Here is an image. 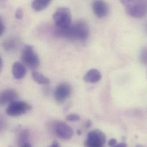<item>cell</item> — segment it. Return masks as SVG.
Listing matches in <instances>:
<instances>
[{
    "label": "cell",
    "mask_w": 147,
    "mask_h": 147,
    "mask_svg": "<svg viewBox=\"0 0 147 147\" xmlns=\"http://www.w3.org/2000/svg\"><path fill=\"white\" fill-rule=\"evenodd\" d=\"M57 33L61 36L72 40H84L89 36V30L87 24L83 21H77L66 29H59Z\"/></svg>",
    "instance_id": "1"
},
{
    "label": "cell",
    "mask_w": 147,
    "mask_h": 147,
    "mask_svg": "<svg viewBox=\"0 0 147 147\" xmlns=\"http://www.w3.org/2000/svg\"><path fill=\"white\" fill-rule=\"evenodd\" d=\"M127 13L135 18H142L147 15V1H121Z\"/></svg>",
    "instance_id": "2"
},
{
    "label": "cell",
    "mask_w": 147,
    "mask_h": 147,
    "mask_svg": "<svg viewBox=\"0 0 147 147\" xmlns=\"http://www.w3.org/2000/svg\"><path fill=\"white\" fill-rule=\"evenodd\" d=\"M53 20L59 29H63L68 28L72 22V14L67 7H59L53 14Z\"/></svg>",
    "instance_id": "3"
},
{
    "label": "cell",
    "mask_w": 147,
    "mask_h": 147,
    "mask_svg": "<svg viewBox=\"0 0 147 147\" xmlns=\"http://www.w3.org/2000/svg\"><path fill=\"white\" fill-rule=\"evenodd\" d=\"M21 60L24 65L27 67L34 69L37 68L40 64V60L35 52L32 46L25 45L21 52Z\"/></svg>",
    "instance_id": "4"
},
{
    "label": "cell",
    "mask_w": 147,
    "mask_h": 147,
    "mask_svg": "<svg viewBox=\"0 0 147 147\" xmlns=\"http://www.w3.org/2000/svg\"><path fill=\"white\" fill-rule=\"evenodd\" d=\"M32 107L23 101H15L10 104L6 108V113L13 117H17L25 114L31 109Z\"/></svg>",
    "instance_id": "5"
},
{
    "label": "cell",
    "mask_w": 147,
    "mask_h": 147,
    "mask_svg": "<svg viewBox=\"0 0 147 147\" xmlns=\"http://www.w3.org/2000/svg\"><path fill=\"white\" fill-rule=\"evenodd\" d=\"M105 141L104 134L98 129H94L88 133L85 146L86 147H102Z\"/></svg>",
    "instance_id": "6"
},
{
    "label": "cell",
    "mask_w": 147,
    "mask_h": 147,
    "mask_svg": "<svg viewBox=\"0 0 147 147\" xmlns=\"http://www.w3.org/2000/svg\"><path fill=\"white\" fill-rule=\"evenodd\" d=\"M54 131L59 138L64 140L70 139L74 135L72 129L68 125L61 121L56 122L54 124Z\"/></svg>",
    "instance_id": "7"
},
{
    "label": "cell",
    "mask_w": 147,
    "mask_h": 147,
    "mask_svg": "<svg viewBox=\"0 0 147 147\" xmlns=\"http://www.w3.org/2000/svg\"><path fill=\"white\" fill-rule=\"evenodd\" d=\"M71 93L70 85L67 83H62L56 87L54 92V97L57 101L62 102L70 96Z\"/></svg>",
    "instance_id": "8"
},
{
    "label": "cell",
    "mask_w": 147,
    "mask_h": 147,
    "mask_svg": "<svg viewBox=\"0 0 147 147\" xmlns=\"http://www.w3.org/2000/svg\"><path fill=\"white\" fill-rule=\"evenodd\" d=\"M92 9L94 14L98 18L105 17L109 12L108 4L103 1H95L92 3Z\"/></svg>",
    "instance_id": "9"
},
{
    "label": "cell",
    "mask_w": 147,
    "mask_h": 147,
    "mask_svg": "<svg viewBox=\"0 0 147 147\" xmlns=\"http://www.w3.org/2000/svg\"><path fill=\"white\" fill-rule=\"evenodd\" d=\"M18 95L17 92L11 89L4 90L0 94V104L1 105L10 104L11 102L17 101Z\"/></svg>",
    "instance_id": "10"
},
{
    "label": "cell",
    "mask_w": 147,
    "mask_h": 147,
    "mask_svg": "<svg viewBox=\"0 0 147 147\" xmlns=\"http://www.w3.org/2000/svg\"><path fill=\"white\" fill-rule=\"evenodd\" d=\"M11 72L13 77L16 79L20 80L25 76L26 74V69L22 63L20 62H16L12 66Z\"/></svg>",
    "instance_id": "11"
},
{
    "label": "cell",
    "mask_w": 147,
    "mask_h": 147,
    "mask_svg": "<svg viewBox=\"0 0 147 147\" xmlns=\"http://www.w3.org/2000/svg\"><path fill=\"white\" fill-rule=\"evenodd\" d=\"M101 79V73L96 69H91L84 76L85 81L90 83H96Z\"/></svg>",
    "instance_id": "12"
},
{
    "label": "cell",
    "mask_w": 147,
    "mask_h": 147,
    "mask_svg": "<svg viewBox=\"0 0 147 147\" xmlns=\"http://www.w3.org/2000/svg\"><path fill=\"white\" fill-rule=\"evenodd\" d=\"M51 2L50 0H34L32 2V7L35 11H40L47 8Z\"/></svg>",
    "instance_id": "13"
},
{
    "label": "cell",
    "mask_w": 147,
    "mask_h": 147,
    "mask_svg": "<svg viewBox=\"0 0 147 147\" xmlns=\"http://www.w3.org/2000/svg\"><path fill=\"white\" fill-rule=\"evenodd\" d=\"M32 77L33 80L39 84H47L50 82L48 78L36 71L32 72Z\"/></svg>",
    "instance_id": "14"
},
{
    "label": "cell",
    "mask_w": 147,
    "mask_h": 147,
    "mask_svg": "<svg viewBox=\"0 0 147 147\" xmlns=\"http://www.w3.org/2000/svg\"><path fill=\"white\" fill-rule=\"evenodd\" d=\"M17 41L14 38H9L6 40L2 44L3 48L6 51H11L17 47Z\"/></svg>",
    "instance_id": "15"
},
{
    "label": "cell",
    "mask_w": 147,
    "mask_h": 147,
    "mask_svg": "<svg viewBox=\"0 0 147 147\" xmlns=\"http://www.w3.org/2000/svg\"><path fill=\"white\" fill-rule=\"evenodd\" d=\"M140 61L143 65H147V47L142 48L140 53Z\"/></svg>",
    "instance_id": "16"
},
{
    "label": "cell",
    "mask_w": 147,
    "mask_h": 147,
    "mask_svg": "<svg viewBox=\"0 0 147 147\" xmlns=\"http://www.w3.org/2000/svg\"><path fill=\"white\" fill-rule=\"evenodd\" d=\"M66 119H67V120H68L69 121L73 122V121H79L80 119V117L77 114L71 113V114H69L68 115H67V116L66 117Z\"/></svg>",
    "instance_id": "17"
},
{
    "label": "cell",
    "mask_w": 147,
    "mask_h": 147,
    "mask_svg": "<svg viewBox=\"0 0 147 147\" xmlns=\"http://www.w3.org/2000/svg\"><path fill=\"white\" fill-rule=\"evenodd\" d=\"M21 134V135L20 136V138H19L20 140L19 141H20V143H22V144H21V145H22V144L26 143V142H25V140H26V138H28V132H27V131L25 130V131H23Z\"/></svg>",
    "instance_id": "18"
},
{
    "label": "cell",
    "mask_w": 147,
    "mask_h": 147,
    "mask_svg": "<svg viewBox=\"0 0 147 147\" xmlns=\"http://www.w3.org/2000/svg\"><path fill=\"white\" fill-rule=\"evenodd\" d=\"M23 10L21 8H18L15 13L16 18L18 20H21L23 17Z\"/></svg>",
    "instance_id": "19"
},
{
    "label": "cell",
    "mask_w": 147,
    "mask_h": 147,
    "mask_svg": "<svg viewBox=\"0 0 147 147\" xmlns=\"http://www.w3.org/2000/svg\"><path fill=\"white\" fill-rule=\"evenodd\" d=\"M5 30V27L3 24V22L1 19H0V36H2Z\"/></svg>",
    "instance_id": "20"
},
{
    "label": "cell",
    "mask_w": 147,
    "mask_h": 147,
    "mask_svg": "<svg viewBox=\"0 0 147 147\" xmlns=\"http://www.w3.org/2000/svg\"><path fill=\"white\" fill-rule=\"evenodd\" d=\"M117 142H116V140H115V139H112L111 140H109V143H108V144L109 146H111V147H113L115 146Z\"/></svg>",
    "instance_id": "21"
},
{
    "label": "cell",
    "mask_w": 147,
    "mask_h": 147,
    "mask_svg": "<svg viewBox=\"0 0 147 147\" xmlns=\"http://www.w3.org/2000/svg\"><path fill=\"white\" fill-rule=\"evenodd\" d=\"M113 147H127V146L126 144H125L124 143H121L116 144L115 146H113Z\"/></svg>",
    "instance_id": "22"
},
{
    "label": "cell",
    "mask_w": 147,
    "mask_h": 147,
    "mask_svg": "<svg viewBox=\"0 0 147 147\" xmlns=\"http://www.w3.org/2000/svg\"><path fill=\"white\" fill-rule=\"evenodd\" d=\"M50 147H60V146L57 142H54Z\"/></svg>",
    "instance_id": "23"
},
{
    "label": "cell",
    "mask_w": 147,
    "mask_h": 147,
    "mask_svg": "<svg viewBox=\"0 0 147 147\" xmlns=\"http://www.w3.org/2000/svg\"><path fill=\"white\" fill-rule=\"evenodd\" d=\"M21 147H32V146L29 144V143H24V144H22L21 146Z\"/></svg>",
    "instance_id": "24"
},
{
    "label": "cell",
    "mask_w": 147,
    "mask_h": 147,
    "mask_svg": "<svg viewBox=\"0 0 147 147\" xmlns=\"http://www.w3.org/2000/svg\"><path fill=\"white\" fill-rule=\"evenodd\" d=\"M2 67H3V61L2 58H0V69L1 70L2 69Z\"/></svg>",
    "instance_id": "25"
},
{
    "label": "cell",
    "mask_w": 147,
    "mask_h": 147,
    "mask_svg": "<svg viewBox=\"0 0 147 147\" xmlns=\"http://www.w3.org/2000/svg\"><path fill=\"white\" fill-rule=\"evenodd\" d=\"M145 29H146V33H147V24H146V27H145Z\"/></svg>",
    "instance_id": "26"
},
{
    "label": "cell",
    "mask_w": 147,
    "mask_h": 147,
    "mask_svg": "<svg viewBox=\"0 0 147 147\" xmlns=\"http://www.w3.org/2000/svg\"><path fill=\"white\" fill-rule=\"evenodd\" d=\"M136 147H144V146H142V145H138V146H137Z\"/></svg>",
    "instance_id": "27"
}]
</instances>
